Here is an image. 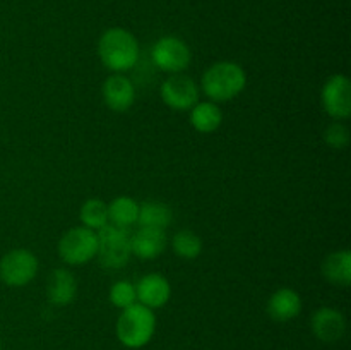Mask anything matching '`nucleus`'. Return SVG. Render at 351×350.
<instances>
[{
	"label": "nucleus",
	"mask_w": 351,
	"mask_h": 350,
	"mask_svg": "<svg viewBox=\"0 0 351 350\" xmlns=\"http://www.w3.org/2000/svg\"><path fill=\"white\" fill-rule=\"evenodd\" d=\"M98 55L108 71L122 74L130 71L139 60V43L129 30L110 27L99 38Z\"/></svg>",
	"instance_id": "1"
},
{
	"label": "nucleus",
	"mask_w": 351,
	"mask_h": 350,
	"mask_svg": "<svg viewBox=\"0 0 351 350\" xmlns=\"http://www.w3.org/2000/svg\"><path fill=\"white\" fill-rule=\"evenodd\" d=\"M247 86V74L237 62L223 60L213 64L201 81L202 93L211 102H230L237 98Z\"/></svg>",
	"instance_id": "2"
},
{
	"label": "nucleus",
	"mask_w": 351,
	"mask_h": 350,
	"mask_svg": "<svg viewBox=\"0 0 351 350\" xmlns=\"http://www.w3.org/2000/svg\"><path fill=\"white\" fill-rule=\"evenodd\" d=\"M156 331V316L153 309L136 304L122 309L117 321V338L129 349H141L147 345Z\"/></svg>",
	"instance_id": "3"
},
{
	"label": "nucleus",
	"mask_w": 351,
	"mask_h": 350,
	"mask_svg": "<svg viewBox=\"0 0 351 350\" xmlns=\"http://www.w3.org/2000/svg\"><path fill=\"white\" fill-rule=\"evenodd\" d=\"M98 254L99 264L106 270H122L130 261V233L129 229L106 223L98 232Z\"/></svg>",
	"instance_id": "4"
},
{
	"label": "nucleus",
	"mask_w": 351,
	"mask_h": 350,
	"mask_svg": "<svg viewBox=\"0 0 351 350\" xmlns=\"http://www.w3.org/2000/svg\"><path fill=\"white\" fill-rule=\"evenodd\" d=\"M98 254V233L86 226H74L62 235L58 256L71 266H79L95 259Z\"/></svg>",
	"instance_id": "5"
},
{
	"label": "nucleus",
	"mask_w": 351,
	"mask_h": 350,
	"mask_svg": "<svg viewBox=\"0 0 351 350\" xmlns=\"http://www.w3.org/2000/svg\"><path fill=\"white\" fill-rule=\"evenodd\" d=\"M38 257L29 249H12L0 259V280L9 287H24L38 273Z\"/></svg>",
	"instance_id": "6"
},
{
	"label": "nucleus",
	"mask_w": 351,
	"mask_h": 350,
	"mask_svg": "<svg viewBox=\"0 0 351 350\" xmlns=\"http://www.w3.org/2000/svg\"><path fill=\"white\" fill-rule=\"evenodd\" d=\"M151 58L160 71L182 74L191 65L192 51L182 38L163 36L153 45Z\"/></svg>",
	"instance_id": "7"
},
{
	"label": "nucleus",
	"mask_w": 351,
	"mask_h": 350,
	"mask_svg": "<svg viewBox=\"0 0 351 350\" xmlns=\"http://www.w3.org/2000/svg\"><path fill=\"white\" fill-rule=\"evenodd\" d=\"M161 100L177 112H187L199 102V86L185 74H171L161 82Z\"/></svg>",
	"instance_id": "8"
},
{
	"label": "nucleus",
	"mask_w": 351,
	"mask_h": 350,
	"mask_svg": "<svg viewBox=\"0 0 351 350\" xmlns=\"http://www.w3.org/2000/svg\"><path fill=\"white\" fill-rule=\"evenodd\" d=\"M321 103L326 113L335 120L348 119L351 115V82L348 75H331L322 86Z\"/></svg>",
	"instance_id": "9"
},
{
	"label": "nucleus",
	"mask_w": 351,
	"mask_h": 350,
	"mask_svg": "<svg viewBox=\"0 0 351 350\" xmlns=\"http://www.w3.org/2000/svg\"><path fill=\"white\" fill-rule=\"evenodd\" d=\"M101 93L106 106L113 112H127L136 102L134 82L127 75L117 74V72L105 79Z\"/></svg>",
	"instance_id": "10"
},
{
	"label": "nucleus",
	"mask_w": 351,
	"mask_h": 350,
	"mask_svg": "<svg viewBox=\"0 0 351 350\" xmlns=\"http://www.w3.org/2000/svg\"><path fill=\"white\" fill-rule=\"evenodd\" d=\"M311 328L321 342L332 343L343 338L346 331V319L341 311L335 307H321L311 319Z\"/></svg>",
	"instance_id": "11"
},
{
	"label": "nucleus",
	"mask_w": 351,
	"mask_h": 350,
	"mask_svg": "<svg viewBox=\"0 0 351 350\" xmlns=\"http://www.w3.org/2000/svg\"><path fill=\"white\" fill-rule=\"evenodd\" d=\"M136 295L139 304L146 305V307H163L171 297V285L163 275L149 273L137 281Z\"/></svg>",
	"instance_id": "12"
},
{
	"label": "nucleus",
	"mask_w": 351,
	"mask_h": 350,
	"mask_svg": "<svg viewBox=\"0 0 351 350\" xmlns=\"http://www.w3.org/2000/svg\"><path fill=\"white\" fill-rule=\"evenodd\" d=\"M167 247V233L165 230L141 226L130 237V250L139 259H154Z\"/></svg>",
	"instance_id": "13"
},
{
	"label": "nucleus",
	"mask_w": 351,
	"mask_h": 350,
	"mask_svg": "<svg viewBox=\"0 0 351 350\" xmlns=\"http://www.w3.org/2000/svg\"><path fill=\"white\" fill-rule=\"evenodd\" d=\"M77 294V280L72 271L57 268L51 271L47 281V297L53 305L71 304Z\"/></svg>",
	"instance_id": "14"
},
{
	"label": "nucleus",
	"mask_w": 351,
	"mask_h": 350,
	"mask_svg": "<svg viewBox=\"0 0 351 350\" xmlns=\"http://www.w3.org/2000/svg\"><path fill=\"white\" fill-rule=\"evenodd\" d=\"M302 311V299L293 288H278L267 302V314L278 323L290 321L297 318Z\"/></svg>",
	"instance_id": "15"
},
{
	"label": "nucleus",
	"mask_w": 351,
	"mask_h": 350,
	"mask_svg": "<svg viewBox=\"0 0 351 350\" xmlns=\"http://www.w3.org/2000/svg\"><path fill=\"white\" fill-rule=\"evenodd\" d=\"M322 275L329 283L336 287H348L351 281V253L335 250L322 263Z\"/></svg>",
	"instance_id": "16"
},
{
	"label": "nucleus",
	"mask_w": 351,
	"mask_h": 350,
	"mask_svg": "<svg viewBox=\"0 0 351 350\" xmlns=\"http://www.w3.org/2000/svg\"><path fill=\"white\" fill-rule=\"evenodd\" d=\"M189 112L192 127L201 134L215 132L223 122V112L215 102H197Z\"/></svg>",
	"instance_id": "17"
},
{
	"label": "nucleus",
	"mask_w": 351,
	"mask_h": 350,
	"mask_svg": "<svg viewBox=\"0 0 351 350\" xmlns=\"http://www.w3.org/2000/svg\"><path fill=\"white\" fill-rule=\"evenodd\" d=\"M137 216H139V205L129 196H119L108 202V223L129 229L137 223Z\"/></svg>",
	"instance_id": "18"
},
{
	"label": "nucleus",
	"mask_w": 351,
	"mask_h": 350,
	"mask_svg": "<svg viewBox=\"0 0 351 350\" xmlns=\"http://www.w3.org/2000/svg\"><path fill=\"white\" fill-rule=\"evenodd\" d=\"M171 218H173V213L167 205L158 201H147L143 206H139L137 223L141 226H147V229L167 230L170 226Z\"/></svg>",
	"instance_id": "19"
},
{
	"label": "nucleus",
	"mask_w": 351,
	"mask_h": 350,
	"mask_svg": "<svg viewBox=\"0 0 351 350\" xmlns=\"http://www.w3.org/2000/svg\"><path fill=\"white\" fill-rule=\"evenodd\" d=\"M81 222L82 226L98 232L99 229L108 223V205L98 198H91L81 206Z\"/></svg>",
	"instance_id": "20"
},
{
	"label": "nucleus",
	"mask_w": 351,
	"mask_h": 350,
	"mask_svg": "<svg viewBox=\"0 0 351 350\" xmlns=\"http://www.w3.org/2000/svg\"><path fill=\"white\" fill-rule=\"evenodd\" d=\"M173 250L182 259H195L202 253V240L192 230H178L173 235Z\"/></svg>",
	"instance_id": "21"
},
{
	"label": "nucleus",
	"mask_w": 351,
	"mask_h": 350,
	"mask_svg": "<svg viewBox=\"0 0 351 350\" xmlns=\"http://www.w3.org/2000/svg\"><path fill=\"white\" fill-rule=\"evenodd\" d=\"M110 302L119 309H125L129 305L136 304V285L130 283L129 280L115 281L112 285V288H110Z\"/></svg>",
	"instance_id": "22"
},
{
	"label": "nucleus",
	"mask_w": 351,
	"mask_h": 350,
	"mask_svg": "<svg viewBox=\"0 0 351 350\" xmlns=\"http://www.w3.org/2000/svg\"><path fill=\"white\" fill-rule=\"evenodd\" d=\"M324 141L335 150H345L350 144V130L343 122L336 120V122L329 124L328 129L324 130Z\"/></svg>",
	"instance_id": "23"
},
{
	"label": "nucleus",
	"mask_w": 351,
	"mask_h": 350,
	"mask_svg": "<svg viewBox=\"0 0 351 350\" xmlns=\"http://www.w3.org/2000/svg\"><path fill=\"white\" fill-rule=\"evenodd\" d=\"M0 350H2V342H0Z\"/></svg>",
	"instance_id": "24"
}]
</instances>
